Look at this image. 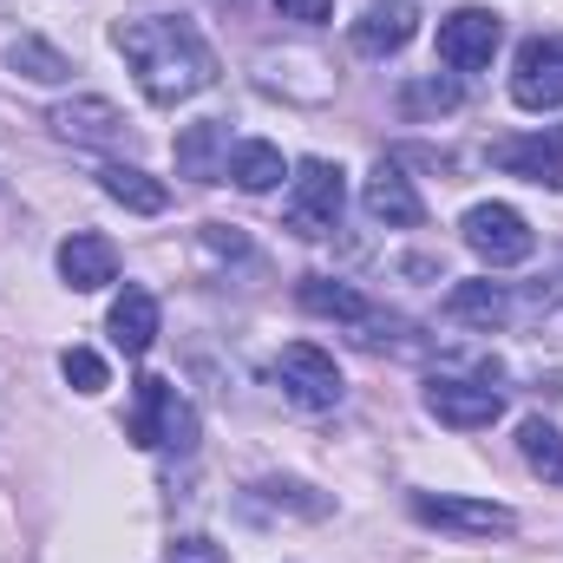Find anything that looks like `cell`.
Returning <instances> with one entry per match:
<instances>
[{
  "mask_svg": "<svg viewBox=\"0 0 563 563\" xmlns=\"http://www.w3.org/2000/svg\"><path fill=\"white\" fill-rule=\"evenodd\" d=\"M112 46L125 53V66L139 73V92L151 106H184L217 79V53L190 20L170 13H144V20H119Z\"/></svg>",
  "mask_w": 563,
  "mask_h": 563,
  "instance_id": "1",
  "label": "cell"
},
{
  "mask_svg": "<svg viewBox=\"0 0 563 563\" xmlns=\"http://www.w3.org/2000/svg\"><path fill=\"white\" fill-rule=\"evenodd\" d=\"M341 210H347V170L328 157H301L288 177V230L328 236V230H341Z\"/></svg>",
  "mask_w": 563,
  "mask_h": 563,
  "instance_id": "2",
  "label": "cell"
},
{
  "mask_svg": "<svg viewBox=\"0 0 563 563\" xmlns=\"http://www.w3.org/2000/svg\"><path fill=\"white\" fill-rule=\"evenodd\" d=\"M132 445L144 452H157V445H177V452H190L197 445V407L170 387V380H157V374H144L139 380V407H132Z\"/></svg>",
  "mask_w": 563,
  "mask_h": 563,
  "instance_id": "3",
  "label": "cell"
},
{
  "mask_svg": "<svg viewBox=\"0 0 563 563\" xmlns=\"http://www.w3.org/2000/svg\"><path fill=\"white\" fill-rule=\"evenodd\" d=\"M276 387H282V400H295L301 413H328V407H341V394H347L334 354H321L314 341H288V347H282L276 354Z\"/></svg>",
  "mask_w": 563,
  "mask_h": 563,
  "instance_id": "4",
  "label": "cell"
},
{
  "mask_svg": "<svg viewBox=\"0 0 563 563\" xmlns=\"http://www.w3.org/2000/svg\"><path fill=\"white\" fill-rule=\"evenodd\" d=\"M459 236H465V250H472L478 263H492V269H518V263H531V250H538L531 223H525L511 203H472L465 223H459Z\"/></svg>",
  "mask_w": 563,
  "mask_h": 563,
  "instance_id": "5",
  "label": "cell"
},
{
  "mask_svg": "<svg viewBox=\"0 0 563 563\" xmlns=\"http://www.w3.org/2000/svg\"><path fill=\"white\" fill-rule=\"evenodd\" d=\"M413 518L439 525V531H459V538H511L518 531V511L511 505H492V498H452V492H413Z\"/></svg>",
  "mask_w": 563,
  "mask_h": 563,
  "instance_id": "6",
  "label": "cell"
},
{
  "mask_svg": "<svg viewBox=\"0 0 563 563\" xmlns=\"http://www.w3.org/2000/svg\"><path fill=\"white\" fill-rule=\"evenodd\" d=\"M511 99L525 112H558L563 106V33H538L511 59Z\"/></svg>",
  "mask_w": 563,
  "mask_h": 563,
  "instance_id": "7",
  "label": "cell"
},
{
  "mask_svg": "<svg viewBox=\"0 0 563 563\" xmlns=\"http://www.w3.org/2000/svg\"><path fill=\"white\" fill-rule=\"evenodd\" d=\"M498 46H505V20H498L492 7H452V13L439 20V59H445L452 73L492 66Z\"/></svg>",
  "mask_w": 563,
  "mask_h": 563,
  "instance_id": "8",
  "label": "cell"
},
{
  "mask_svg": "<svg viewBox=\"0 0 563 563\" xmlns=\"http://www.w3.org/2000/svg\"><path fill=\"white\" fill-rule=\"evenodd\" d=\"M426 413L439 426H452V432H478V426H492L505 413V394L485 387V380H452V374H439V380L426 387Z\"/></svg>",
  "mask_w": 563,
  "mask_h": 563,
  "instance_id": "9",
  "label": "cell"
},
{
  "mask_svg": "<svg viewBox=\"0 0 563 563\" xmlns=\"http://www.w3.org/2000/svg\"><path fill=\"white\" fill-rule=\"evenodd\" d=\"M361 203H367V217H374V223H387V230H413V223H426L420 190H413V177H407L394 157H380V164L367 170Z\"/></svg>",
  "mask_w": 563,
  "mask_h": 563,
  "instance_id": "10",
  "label": "cell"
},
{
  "mask_svg": "<svg viewBox=\"0 0 563 563\" xmlns=\"http://www.w3.org/2000/svg\"><path fill=\"white\" fill-rule=\"evenodd\" d=\"M59 282H66L73 295L112 288V282H119V250H112L99 230H73V236L59 243Z\"/></svg>",
  "mask_w": 563,
  "mask_h": 563,
  "instance_id": "11",
  "label": "cell"
},
{
  "mask_svg": "<svg viewBox=\"0 0 563 563\" xmlns=\"http://www.w3.org/2000/svg\"><path fill=\"white\" fill-rule=\"evenodd\" d=\"M492 164L525 177V184H551L563 190V125L558 132H531V139H498L492 144Z\"/></svg>",
  "mask_w": 563,
  "mask_h": 563,
  "instance_id": "12",
  "label": "cell"
},
{
  "mask_svg": "<svg viewBox=\"0 0 563 563\" xmlns=\"http://www.w3.org/2000/svg\"><path fill=\"white\" fill-rule=\"evenodd\" d=\"M46 125H53L66 144H119L125 139V112H119L112 99H99V92H86V99H59V106L46 112Z\"/></svg>",
  "mask_w": 563,
  "mask_h": 563,
  "instance_id": "13",
  "label": "cell"
},
{
  "mask_svg": "<svg viewBox=\"0 0 563 563\" xmlns=\"http://www.w3.org/2000/svg\"><path fill=\"white\" fill-rule=\"evenodd\" d=\"M445 321L452 328H478V334H498L505 321H511V295H505V282H452L445 288Z\"/></svg>",
  "mask_w": 563,
  "mask_h": 563,
  "instance_id": "14",
  "label": "cell"
},
{
  "mask_svg": "<svg viewBox=\"0 0 563 563\" xmlns=\"http://www.w3.org/2000/svg\"><path fill=\"white\" fill-rule=\"evenodd\" d=\"M106 334H112V347H119L125 361H144V354H151V341H157V295L132 282V288L112 301V314H106Z\"/></svg>",
  "mask_w": 563,
  "mask_h": 563,
  "instance_id": "15",
  "label": "cell"
},
{
  "mask_svg": "<svg viewBox=\"0 0 563 563\" xmlns=\"http://www.w3.org/2000/svg\"><path fill=\"white\" fill-rule=\"evenodd\" d=\"M413 33H420V13H413V7H400V0H387V7H367V13L354 20V46H361L367 59H387V53H400Z\"/></svg>",
  "mask_w": 563,
  "mask_h": 563,
  "instance_id": "16",
  "label": "cell"
},
{
  "mask_svg": "<svg viewBox=\"0 0 563 563\" xmlns=\"http://www.w3.org/2000/svg\"><path fill=\"white\" fill-rule=\"evenodd\" d=\"M177 170L197 177V184H217V177L230 170V132H223L217 119L184 125V132H177Z\"/></svg>",
  "mask_w": 563,
  "mask_h": 563,
  "instance_id": "17",
  "label": "cell"
},
{
  "mask_svg": "<svg viewBox=\"0 0 563 563\" xmlns=\"http://www.w3.org/2000/svg\"><path fill=\"white\" fill-rule=\"evenodd\" d=\"M99 190H106L112 203H125L132 217H164V203H170V190H164L157 177H144L139 164H106V170H99Z\"/></svg>",
  "mask_w": 563,
  "mask_h": 563,
  "instance_id": "18",
  "label": "cell"
},
{
  "mask_svg": "<svg viewBox=\"0 0 563 563\" xmlns=\"http://www.w3.org/2000/svg\"><path fill=\"white\" fill-rule=\"evenodd\" d=\"M236 190H250V197H263V190H276L282 177H288V164H282V151L276 144H263V139H243V144H230V170H223Z\"/></svg>",
  "mask_w": 563,
  "mask_h": 563,
  "instance_id": "19",
  "label": "cell"
},
{
  "mask_svg": "<svg viewBox=\"0 0 563 563\" xmlns=\"http://www.w3.org/2000/svg\"><path fill=\"white\" fill-rule=\"evenodd\" d=\"M295 295H301V308H308V314H328V321H347V328H361V321L374 314L361 288H347V282H334V276H308Z\"/></svg>",
  "mask_w": 563,
  "mask_h": 563,
  "instance_id": "20",
  "label": "cell"
},
{
  "mask_svg": "<svg viewBox=\"0 0 563 563\" xmlns=\"http://www.w3.org/2000/svg\"><path fill=\"white\" fill-rule=\"evenodd\" d=\"M7 66H13L20 79H33V86H59V79H73V59H66L53 40H40V33L7 40Z\"/></svg>",
  "mask_w": 563,
  "mask_h": 563,
  "instance_id": "21",
  "label": "cell"
},
{
  "mask_svg": "<svg viewBox=\"0 0 563 563\" xmlns=\"http://www.w3.org/2000/svg\"><path fill=\"white\" fill-rule=\"evenodd\" d=\"M518 452H525V465H531L538 478L563 485V432L551 420H525L518 426Z\"/></svg>",
  "mask_w": 563,
  "mask_h": 563,
  "instance_id": "22",
  "label": "cell"
},
{
  "mask_svg": "<svg viewBox=\"0 0 563 563\" xmlns=\"http://www.w3.org/2000/svg\"><path fill=\"white\" fill-rule=\"evenodd\" d=\"M59 374H66L73 394H106V387H112V374H106V361H99L92 347H66V354H59Z\"/></svg>",
  "mask_w": 563,
  "mask_h": 563,
  "instance_id": "23",
  "label": "cell"
},
{
  "mask_svg": "<svg viewBox=\"0 0 563 563\" xmlns=\"http://www.w3.org/2000/svg\"><path fill=\"white\" fill-rule=\"evenodd\" d=\"M400 112L407 119H426V112H459V86L452 79H413L400 92Z\"/></svg>",
  "mask_w": 563,
  "mask_h": 563,
  "instance_id": "24",
  "label": "cell"
},
{
  "mask_svg": "<svg viewBox=\"0 0 563 563\" xmlns=\"http://www.w3.org/2000/svg\"><path fill=\"white\" fill-rule=\"evenodd\" d=\"M269 505H288V511H301V518H328V498H308V485H295V478H263L256 485Z\"/></svg>",
  "mask_w": 563,
  "mask_h": 563,
  "instance_id": "25",
  "label": "cell"
},
{
  "mask_svg": "<svg viewBox=\"0 0 563 563\" xmlns=\"http://www.w3.org/2000/svg\"><path fill=\"white\" fill-rule=\"evenodd\" d=\"M334 13V0H276V20H295V26H321Z\"/></svg>",
  "mask_w": 563,
  "mask_h": 563,
  "instance_id": "26",
  "label": "cell"
},
{
  "mask_svg": "<svg viewBox=\"0 0 563 563\" xmlns=\"http://www.w3.org/2000/svg\"><path fill=\"white\" fill-rule=\"evenodd\" d=\"M170 563H230V558H223V544H210V538H177V544H170Z\"/></svg>",
  "mask_w": 563,
  "mask_h": 563,
  "instance_id": "27",
  "label": "cell"
}]
</instances>
